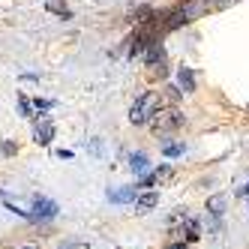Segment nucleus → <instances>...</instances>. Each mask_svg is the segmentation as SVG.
Instances as JSON below:
<instances>
[{
  "instance_id": "1",
  "label": "nucleus",
  "mask_w": 249,
  "mask_h": 249,
  "mask_svg": "<svg viewBox=\"0 0 249 249\" xmlns=\"http://www.w3.org/2000/svg\"><path fill=\"white\" fill-rule=\"evenodd\" d=\"M156 111H159V96L156 93H141L129 108V120L135 126H141V123H150L156 117Z\"/></svg>"
},
{
  "instance_id": "2",
  "label": "nucleus",
  "mask_w": 249,
  "mask_h": 249,
  "mask_svg": "<svg viewBox=\"0 0 249 249\" xmlns=\"http://www.w3.org/2000/svg\"><path fill=\"white\" fill-rule=\"evenodd\" d=\"M57 201H51V198H39V195H33V204H30V219H54L57 216Z\"/></svg>"
},
{
  "instance_id": "3",
  "label": "nucleus",
  "mask_w": 249,
  "mask_h": 249,
  "mask_svg": "<svg viewBox=\"0 0 249 249\" xmlns=\"http://www.w3.org/2000/svg\"><path fill=\"white\" fill-rule=\"evenodd\" d=\"M183 123V114L180 111H156V117H153V129L156 132H171V129H177Z\"/></svg>"
},
{
  "instance_id": "4",
  "label": "nucleus",
  "mask_w": 249,
  "mask_h": 249,
  "mask_svg": "<svg viewBox=\"0 0 249 249\" xmlns=\"http://www.w3.org/2000/svg\"><path fill=\"white\" fill-rule=\"evenodd\" d=\"M51 138H54V123H51L45 114H36V126H33V141L36 144H51Z\"/></svg>"
},
{
  "instance_id": "5",
  "label": "nucleus",
  "mask_w": 249,
  "mask_h": 249,
  "mask_svg": "<svg viewBox=\"0 0 249 249\" xmlns=\"http://www.w3.org/2000/svg\"><path fill=\"white\" fill-rule=\"evenodd\" d=\"M135 192H138V186H123V189H108V201H114V204H126V201H135Z\"/></svg>"
},
{
  "instance_id": "6",
  "label": "nucleus",
  "mask_w": 249,
  "mask_h": 249,
  "mask_svg": "<svg viewBox=\"0 0 249 249\" xmlns=\"http://www.w3.org/2000/svg\"><path fill=\"white\" fill-rule=\"evenodd\" d=\"M177 84L183 87V93H192V90H195V72H192L189 66H180V69H177Z\"/></svg>"
},
{
  "instance_id": "7",
  "label": "nucleus",
  "mask_w": 249,
  "mask_h": 249,
  "mask_svg": "<svg viewBox=\"0 0 249 249\" xmlns=\"http://www.w3.org/2000/svg\"><path fill=\"white\" fill-rule=\"evenodd\" d=\"M156 204H159V195L156 192H144V195H138V198H135V210L138 213H150Z\"/></svg>"
},
{
  "instance_id": "8",
  "label": "nucleus",
  "mask_w": 249,
  "mask_h": 249,
  "mask_svg": "<svg viewBox=\"0 0 249 249\" xmlns=\"http://www.w3.org/2000/svg\"><path fill=\"white\" fill-rule=\"evenodd\" d=\"M207 213L219 222V219H222V213H225V195H213V198L207 201Z\"/></svg>"
},
{
  "instance_id": "9",
  "label": "nucleus",
  "mask_w": 249,
  "mask_h": 249,
  "mask_svg": "<svg viewBox=\"0 0 249 249\" xmlns=\"http://www.w3.org/2000/svg\"><path fill=\"white\" fill-rule=\"evenodd\" d=\"M165 60V48L159 45V42H153L150 48H147V54H144V63L147 66H156V63H162Z\"/></svg>"
},
{
  "instance_id": "10",
  "label": "nucleus",
  "mask_w": 249,
  "mask_h": 249,
  "mask_svg": "<svg viewBox=\"0 0 249 249\" xmlns=\"http://www.w3.org/2000/svg\"><path fill=\"white\" fill-rule=\"evenodd\" d=\"M168 171H171L168 165H159L156 171H150V174L144 177V180H141V183H138V189H147V186H153L156 180H162V177H168Z\"/></svg>"
},
{
  "instance_id": "11",
  "label": "nucleus",
  "mask_w": 249,
  "mask_h": 249,
  "mask_svg": "<svg viewBox=\"0 0 249 249\" xmlns=\"http://www.w3.org/2000/svg\"><path fill=\"white\" fill-rule=\"evenodd\" d=\"M45 9H48V12H54V15H60L63 21H66V18H72V9H69V6L63 3V0H48Z\"/></svg>"
},
{
  "instance_id": "12",
  "label": "nucleus",
  "mask_w": 249,
  "mask_h": 249,
  "mask_svg": "<svg viewBox=\"0 0 249 249\" xmlns=\"http://www.w3.org/2000/svg\"><path fill=\"white\" fill-rule=\"evenodd\" d=\"M129 168H132L135 174H144V171H147V156H144V153H132V156H129Z\"/></svg>"
},
{
  "instance_id": "13",
  "label": "nucleus",
  "mask_w": 249,
  "mask_h": 249,
  "mask_svg": "<svg viewBox=\"0 0 249 249\" xmlns=\"http://www.w3.org/2000/svg\"><path fill=\"white\" fill-rule=\"evenodd\" d=\"M33 108H36V105H33L27 96H18V111H21V117H33Z\"/></svg>"
},
{
  "instance_id": "14",
  "label": "nucleus",
  "mask_w": 249,
  "mask_h": 249,
  "mask_svg": "<svg viewBox=\"0 0 249 249\" xmlns=\"http://www.w3.org/2000/svg\"><path fill=\"white\" fill-rule=\"evenodd\" d=\"M33 105H36V111H48V108H54V99H33Z\"/></svg>"
},
{
  "instance_id": "15",
  "label": "nucleus",
  "mask_w": 249,
  "mask_h": 249,
  "mask_svg": "<svg viewBox=\"0 0 249 249\" xmlns=\"http://www.w3.org/2000/svg\"><path fill=\"white\" fill-rule=\"evenodd\" d=\"M60 249H90V246H87L84 240H63Z\"/></svg>"
},
{
  "instance_id": "16",
  "label": "nucleus",
  "mask_w": 249,
  "mask_h": 249,
  "mask_svg": "<svg viewBox=\"0 0 249 249\" xmlns=\"http://www.w3.org/2000/svg\"><path fill=\"white\" fill-rule=\"evenodd\" d=\"M162 153H165V156H180V153H183V144H165Z\"/></svg>"
},
{
  "instance_id": "17",
  "label": "nucleus",
  "mask_w": 249,
  "mask_h": 249,
  "mask_svg": "<svg viewBox=\"0 0 249 249\" xmlns=\"http://www.w3.org/2000/svg\"><path fill=\"white\" fill-rule=\"evenodd\" d=\"M90 153H93V156H102V141H99V138L90 141Z\"/></svg>"
},
{
  "instance_id": "18",
  "label": "nucleus",
  "mask_w": 249,
  "mask_h": 249,
  "mask_svg": "<svg viewBox=\"0 0 249 249\" xmlns=\"http://www.w3.org/2000/svg\"><path fill=\"white\" fill-rule=\"evenodd\" d=\"M0 150H3V156H12V153H15V144H12V141H3V144H0Z\"/></svg>"
},
{
  "instance_id": "19",
  "label": "nucleus",
  "mask_w": 249,
  "mask_h": 249,
  "mask_svg": "<svg viewBox=\"0 0 249 249\" xmlns=\"http://www.w3.org/2000/svg\"><path fill=\"white\" fill-rule=\"evenodd\" d=\"M30 249H33V246H30Z\"/></svg>"
}]
</instances>
